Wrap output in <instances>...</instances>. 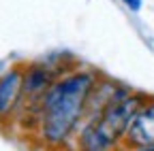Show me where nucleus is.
<instances>
[{
  "label": "nucleus",
  "instance_id": "obj_6",
  "mask_svg": "<svg viewBox=\"0 0 154 151\" xmlns=\"http://www.w3.org/2000/svg\"><path fill=\"white\" fill-rule=\"evenodd\" d=\"M137 151H154V149H137Z\"/></svg>",
  "mask_w": 154,
  "mask_h": 151
},
{
  "label": "nucleus",
  "instance_id": "obj_5",
  "mask_svg": "<svg viewBox=\"0 0 154 151\" xmlns=\"http://www.w3.org/2000/svg\"><path fill=\"white\" fill-rule=\"evenodd\" d=\"M124 2H126L133 11H139V9H141V0H124Z\"/></svg>",
  "mask_w": 154,
  "mask_h": 151
},
{
  "label": "nucleus",
  "instance_id": "obj_4",
  "mask_svg": "<svg viewBox=\"0 0 154 151\" xmlns=\"http://www.w3.org/2000/svg\"><path fill=\"white\" fill-rule=\"evenodd\" d=\"M19 89H22V74L17 70L5 74L0 79V115L13 106V102L19 96Z\"/></svg>",
  "mask_w": 154,
  "mask_h": 151
},
{
  "label": "nucleus",
  "instance_id": "obj_2",
  "mask_svg": "<svg viewBox=\"0 0 154 151\" xmlns=\"http://www.w3.org/2000/svg\"><path fill=\"white\" fill-rule=\"evenodd\" d=\"M139 113V100L137 98H126L116 104H109L105 113L90 123L84 132L82 147L84 151H105L109 149L124 130L131 128L135 115Z\"/></svg>",
  "mask_w": 154,
  "mask_h": 151
},
{
  "label": "nucleus",
  "instance_id": "obj_1",
  "mask_svg": "<svg viewBox=\"0 0 154 151\" xmlns=\"http://www.w3.org/2000/svg\"><path fill=\"white\" fill-rule=\"evenodd\" d=\"M90 87L92 79L88 74H73L51 87L45 100V136L49 141H62L71 132Z\"/></svg>",
  "mask_w": 154,
  "mask_h": 151
},
{
  "label": "nucleus",
  "instance_id": "obj_3",
  "mask_svg": "<svg viewBox=\"0 0 154 151\" xmlns=\"http://www.w3.org/2000/svg\"><path fill=\"white\" fill-rule=\"evenodd\" d=\"M128 138L139 149H154V104L141 109L135 115L128 128Z\"/></svg>",
  "mask_w": 154,
  "mask_h": 151
}]
</instances>
